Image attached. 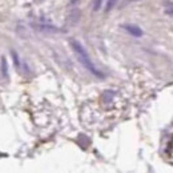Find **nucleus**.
<instances>
[{
	"instance_id": "1",
	"label": "nucleus",
	"mask_w": 173,
	"mask_h": 173,
	"mask_svg": "<svg viewBox=\"0 0 173 173\" xmlns=\"http://www.w3.org/2000/svg\"><path fill=\"white\" fill-rule=\"evenodd\" d=\"M69 46H71V48L73 49V52H75L76 55H77L80 63L92 73L93 76H96V77H99V79H103V77H104V73L95 65V64L92 63L89 55L87 53L85 48L81 46V43H79L77 40H75V39H71V40H69Z\"/></svg>"
},
{
	"instance_id": "2",
	"label": "nucleus",
	"mask_w": 173,
	"mask_h": 173,
	"mask_svg": "<svg viewBox=\"0 0 173 173\" xmlns=\"http://www.w3.org/2000/svg\"><path fill=\"white\" fill-rule=\"evenodd\" d=\"M124 29H125L128 33H131L132 36H135V37H141L142 35H144V32H142V29L140 27L133 26V24H125Z\"/></svg>"
},
{
	"instance_id": "3",
	"label": "nucleus",
	"mask_w": 173,
	"mask_h": 173,
	"mask_svg": "<svg viewBox=\"0 0 173 173\" xmlns=\"http://www.w3.org/2000/svg\"><path fill=\"white\" fill-rule=\"evenodd\" d=\"M35 27L39 31H44V32H59V29L56 27L47 26V24H35Z\"/></svg>"
},
{
	"instance_id": "4",
	"label": "nucleus",
	"mask_w": 173,
	"mask_h": 173,
	"mask_svg": "<svg viewBox=\"0 0 173 173\" xmlns=\"http://www.w3.org/2000/svg\"><path fill=\"white\" fill-rule=\"evenodd\" d=\"M0 65H2V75L4 77H8V65H7V59L6 57H2V63H0Z\"/></svg>"
},
{
	"instance_id": "5",
	"label": "nucleus",
	"mask_w": 173,
	"mask_h": 173,
	"mask_svg": "<svg viewBox=\"0 0 173 173\" xmlns=\"http://www.w3.org/2000/svg\"><path fill=\"white\" fill-rule=\"evenodd\" d=\"M11 56H12V59H13L15 67L19 69V68H20V59H19V55H17V52L15 51V49H11Z\"/></svg>"
},
{
	"instance_id": "6",
	"label": "nucleus",
	"mask_w": 173,
	"mask_h": 173,
	"mask_svg": "<svg viewBox=\"0 0 173 173\" xmlns=\"http://www.w3.org/2000/svg\"><path fill=\"white\" fill-rule=\"evenodd\" d=\"M117 3H118V0H108L107 6H105V12H109L113 7H116Z\"/></svg>"
},
{
	"instance_id": "7",
	"label": "nucleus",
	"mask_w": 173,
	"mask_h": 173,
	"mask_svg": "<svg viewBox=\"0 0 173 173\" xmlns=\"http://www.w3.org/2000/svg\"><path fill=\"white\" fill-rule=\"evenodd\" d=\"M166 153H168V157H169V159H173V138H172L169 142H168Z\"/></svg>"
},
{
	"instance_id": "8",
	"label": "nucleus",
	"mask_w": 173,
	"mask_h": 173,
	"mask_svg": "<svg viewBox=\"0 0 173 173\" xmlns=\"http://www.w3.org/2000/svg\"><path fill=\"white\" fill-rule=\"evenodd\" d=\"M101 4H103V0H95L93 2V11H99L101 8Z\"/></svg>"
},
{
	"instance_id": "9",
	"label": "nucleus",
	"mask_w": 173,
	"mask_h": 173,
	"mask_svg": "<svg viewBox=\"0 0 173 173\" xmlns=\"http://www.w3.org/2000/svg\"><path fill=\"white\" fill-rule=\"evenodd\" d=\"M136 2H140V0H124V2L121 3V7H125V6H128V4H131V3H136Z\"/></svg>"
},
{
	"instance_id": "10",
	"label": "nucleus",
	"mask_w": 173,
	"mask_h": 173,
	"mask_svg": "<svg viewBox=\"0 0 173 173\" xmlns=\"http://www.w3.org/2000/svg\"><path fill=\"white\" fill-rule=\"evenodd\" d=\"M79 2V0H71V2H69V4H71V6H73V4H76Z\"/></svg>"
}]
</instances>
